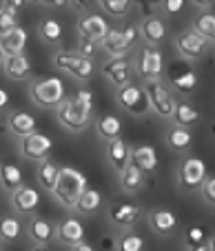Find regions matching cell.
<instances>
[{
    "label": "cell",
    "instance_id": "obj_11",
    "mask_svg": "<svg viewBox=\"0 0 215 251\" xmlns=\"http://www.w3.org/2000/svg\"><path fill=\"white\" fill-rule=\"evenodd\" d=\"M140 216H142V207L133 200H113L107 209L109 223L118 229H131L133 225H138Z\"/></svg>",
    "mask_w": 215,
    "mask_h": 251
},
{
    "label": "cell",
    "instance_id": "obj_48",
    "mask_svg": "<svg viewBox=\"0 0 215 251\" xmlns=\"http://www.w3.org/2000/svg\"><path fill=\"white\" fill-rule=\"evenodd\" d=\"M195 7H200V9H211L213 7V0H191Z\"/></svg>",
    "mask_w": 215,
    "mask_h": 251
},
{
    "label": "cell",
    "instance_id": "obj_5",
    "mask_svg": "<svg viewBox=\"0 0 215 251\" xmlns=\"http://www.w3.org/2000/svg\"><path fill=\"white\" fill-rule=\"evenodd\" d=\"M142 87H144V94H147V98H149L151 111H155V114L164 120H171L173 109H175V102H177L173 91H171V87H169L167 82H162V78L144 80Z\"/></svg>",
    "mask_w": 215,
    "mask_h": 251
},
{
    "label": "cell",
    "instance_id": "obj_29",
    "mask_svg": "<svg viewBox=\"0 0 215 251\" xmlns=\"http://www.w3.org/2000/svg\"><path fill=\"white\" fill-rule=\"evenodd\" d=\"M96 133L102 138V140H113L122 133V120L115 114H102L100 118L96 120Z\"/></svg>",
    "mask_w": 215,
    "mask_h": 251
},
{
    "label": "cell",
    "instance_id": "obj_38",
    "mask_svg": "<svg viewBox=\"0 0 215 251\" xmlns=\"http://www.w3.org/2000/svg\"><path fill=\"white\" fill-rule=\"evenodd\" d=\"M16 27H18V14L5 7V9L0 11V38L7 36L9 31H14Z\"/></svg>",
    "mask_w": 215,
    "mask_h": 251
},
{
    "label": "cell",
    "instance_id": "obj_23",
    "mask_svg": "<svg viewBox=\"0 0 215 251\" xmlns=\"http://www.w3.org/2000/svg\"><path fill=\"white\" fill-rule=\"evenodd\" d=\"M131 162L142 174H153L158 171V151L151 145H138L135 149H131Z\"/></svg>",
    "mask_w": 215,
    "mask_h": 251
},
{
    "label": "cell",
    "instance_id": "obj_12",
    "mask_svg": "<svg viewBox=\"0 0 215 251\" xmlns=\"http://www.w3.org/2000/svg\"><path fill=\"white\" fill-rule=\"evenodd\" d=\"M51 147H53V140L47 133L34 131V133H29V136L20 138V156H22L24 160L40 162L43 158L49 156Z\"/></svg>",
    "mask_w": 215,
    "mask_h": 251
},
{
    "label": "cell",
    "instance_id": "obj_43",
    "mask_svg": "<svg viewBox=\"0 0 215 251\" xmlns=\"http://www.w3.org/2000/svg\"><path fill=\"white\" fill-rule=\"evenodd\" d=\"M138 5L142 7L144 16H151V14H158V9L162 7V0H138Z\"/></svg>",
    "mask_w": 215,
    "mask_h": 251
},
{
    "label": "cell",
    "instance_id": "obj_50",
    "mask_svg": "<svg viewBox=\"0 0 215 251\" xmlns=\"http://www.w3.org/2000/svg\"><path fill=\"white\" fill-rule=\"evenodd\" d=\"M27 2H34V5H43L44 0H27Z\"/></svg>",
    "mask_w": 215,
    "mask_h": 251
},
{
    "label": "cell",
    "instance_id": "obj_17",
    "mask_svg": "<svg viewBox=\"0 0 215 251\" xmlns=\"http://www.w3.org/2000/svg\"><path fill=\"white\" fill-rule=\"evenodd\" d=\"M11 204H14L16 213L20 216H31L40 204V194L29 185H20L16 191H11Z\"/></svg>",
    "mask_w": 215,
    "mask_h": 251
},
{
    "label": "cell",
    "instance_id": "obj_53",
    "mask_svg": "<svg viewBox=\"0 0 215 251\" xmlns=\"http://www.w3.org/2000/svg\"><path fill=\"white\" fill-rule=\"evenodd\" d=\"M2 242H5V238H2V233H0V247H2Z\"/></svg>",
    "mask_w": 215,
    "mask_h": 251
},
{
    "label": "cell",
    "instance_id": "obj_26",
    "mask_svg": "<svg viewBox=\"0 0 215 251\" xmlns=\"http://www.w3.org/2000/svg\"><path fill=\"white\" fill-rule=\"evenodd\" d=\"M20 185H24L22 180V169L11 160H2L0 162V187L5 191H16Z\"/></svg>",
    "mask_w": 215,
    "mask_h": 251
},
{
    "label": "cell",
    "instance_id": "obj_10",
    "mask_svg": "<svg viewBox=\"0 0 215 251\" xmlns=\"http://www.w3.org/2000/svg\"><path fill=\"white\" fill-rule=\"evenodd\" d=\"M102 74L111 85L118 89V87L127 85V82L133 80L135 71H133V58L131 53H122V56H109L107 62L102 65Z\"/></svg>",
    "mask_w": 215,
    "mask_h": 251
},
{
    "label": "cell",
    "instance_id": "obj_2",
    "mask_svg": "<svg viewBox=\"0 0 215 251\" xmlns=\"http://www.w3.org/2000/svg\"><path fill=\"white\" fill-rule=\"evenodd\" d=\"M85 187H86V176L80 169H76V167H60L56 187H53L51 194L63 207L73 209V204H76V200L85 191Z\"/></svg>",
    "mask_w": 215,
    "mask_h": 251
},
{
    "label": "cell",
    "instance_id": "obj_36",
    "mask_svg": "<svg viewBox=\"0 0 215 251\" xmlns=\"http://www.w3.org/2000/svg\"><path fill=\"white\" fill-rule=\"evenodd\" d=\"M195 85H197V76L193 74L191 69H187V71H182V74H177V76H173L171 78V87L175 91H180V94H191L193 89H195Z\"/></svg>",
    "mask_w": 215,
    "mask_h": 251
},
{
    "label": "cell",
    "instance_id": "obj_9",
    "mask_svg": "<svg viewBox=\"0 0 215 251\" xmlns=\"http://www.w3.org/2000/svg\"><path fill=\"white\" fill-rule=\"evenodd\" d=\"M211 45H213V40L204 38L195 29H187V31H182L175 36L173 47H175V51L180 53L184 60H200L202 56H206Z\"/></svg>",
    "mask_w": 215,
    "mask_h": 251
},
{
    "label": "cell",
    "instance_id": "obj_33",
    "mask_svg": "<svg viewBox=\"0 0 215 251\" xmlns=\"http://www.w3.org/2000/svg\"><path fill=\"white\" fill-rule=\"evenodd\" d=\"M38 33H40V38H43L44 43L58 45L60 40H63V36H64V29H63V25L58 23V20L44 18L43 23H40V27H38Z\"/></svg>",
    "mask_w": 215,
    "mask_h": 251
},
{
    "label": "cell",
    "instance_id": "obj_15",
    "mask_svg": "<svg viewBox=\"0 0 215 251\" xmlns=\"http://www.w3.org/2000/svg\"><path fill=\"white\" fill-rule=\"evenodd\" d=\"M2 74H5L9 80H16V82H22V80H29L31 74H34V65L29 60L27 53H16V56H5L2 60Z\"/></svg>",
    "mask_w": 215,
    "mask_h": 251
},
{
    "label": "cell",
    "instance_id": "obj_41",
    "mask_svg": "<svg viewBox=\"0 0 215 251\" xmlns=\"http://www.w3.org/2000/svg\"><path fill=\"white\" fill-rule=\"evenodd\" d=\"M142 247H144V240L138 233H125L118 240V249H122V251H140Z\"/></svg>",
    "mask_w": 215,
    "mask_h": 251
},
{
    "label": "cell",
    "instance_id": "obj_20",
    "mask_svg": "<svg viewBox=\"0 0 215 251\" xmlns=\"http://www.w3.org/2000/svg\"><path fill=\"white\" fill-rule=\"evenodd\" d=\"M85 238V225L78 218H64L56 225V240L64 247H71L73 242Z\"/></svg>",
    "mask_w": 215,
    "mask_h": 251
},
{
    "label": "cell",
    "instance_id": "obj_47",
    "mask_svg": "<svg viewBox=\"0 0 215 251\" xmlns=\"http://www.w3.org/2000/svg\"><path fill=\"white\" fill-rule=\"evenodd\" d=\"M43 5H49L51 9H64L69 5V0H44Z\"/></svg>",
    "mask_w": 215,
    "mask_h": 251
},
{
    "label": "cell",
    "instance_id": "obj_31",
    "mask_svg": "<svg viewBox=\"0 0 215 251\" xmlns=\"http://www.w3.org/2000/svg\"><path fill=\"white\" fill-rule=\"evenodd\" d=\"M171 120L175 125H180V127L191 129L193 125L200 120V111L193 107V102H189V100H180V102H175V109H173Z\"/></svg>",
    "mask_w": 215,
    "mask_h": 251
},
{
    "label": "cell",
    "instance_id": "obj_21",
    "mask_svg": "<svg viewBox=\"0 0 215 251\" xmlns=\"http://www.w3.org/2000/svg\"><path fill=\"white\" fill-rule=\"evenodd\" d=\"M107 160H109V165L113 167L115 171H122L127 167V162L131 160V149L129 145H127L122 138H113V140H107Z\"/></svg>",
    "mask_w": 215,
    "mask_h": 251
},
{
    "label": "cell",
    "instance_id": "obj_19",
    "mask_svg": "<svg viewBox=\"0 0 215 251\" xmlns=\"http://www.w3.org/2000/svg\"><path fill=\"white\" fill-rule=\"evenodd\" d=\"M182 247L191 251H213V233H209V229L202 225H193L184 231Z\"/></svg>",
    "mask_w": 215,
    "mask_h": 251
},
{
    "label": "cell",
    "instance_id": "obj_27",
    "mask_svg": "<svg viewBox=\"0 0 215 251\" xmlns=\"http://www.w3.org/2000/svg\"><path fill=\"white\" fill-rule=\"evenodd\" d=\"M100 207H102V194L96 187H89V185L85 187V191H82L80 198L73 204V209L78 213H82V216H91V213H96Z\"/></svg>",
    "mask_w": 215,
    "mask_h": 251
},
{
    "label": "cell",
    "instance_id": "obj_7",
    "mask_svg": "<svg viewBox=\"0 0 215 251\" xmlns=\"http://www.w3.org/2000/svg\"><path fill=\"white\" fill-rule=\"evenodd\" d=\"M133 71L142 80H155L164 74V53L153 45H144L133 58Z\"/></svg>",
    "mask_w": 215,
    "mask_h": 251
},
{
    "label": "cell",
    "instance_id": "obj_35",
    "mask_svg": "<svg viewBox=\"0 0 215 251\" xmlns=\"http://www.w3.org/2000/svg\"><path fill=\"white\" fill-rule=\"evenodd\" d=\"M197 33H202L204 38L213 40L215 38V14L211 9H204L200 16L195 18V23H193V27Z\"/></svg>",
    "mask_w": 215,
    "mask_h": 251
},
{
    "label": "cell",
    "instance_id": "obj_28",
    "mask_svg": "<svg viewBox=\"0 0 215 251\" xmlns=\"http://www.w3.org/2000/svg\"><path fill=\"white\" fill-rule=\"evenodd\" d=\"M120 187L127 194H135L144 187V174L133 165V162H127V167L120 171Z\"/></svg>",
    "mask_w": 215,
    "mask_h": 251
},
{
    "label": "cell",
    "instance_id": "obj_45",
    "mask_svg": "<svg viewBox=\"0 0 215 251\" xmlns=\"http://www.w3.org/2000/svg\"><path fill=\"white\" fill-rule=\"evenodd\" d=\"M5 7L11 11H16V14H20V11L27 7V0H5Z\"/></svg>",
    "mask_w": 215,
    "mask_h": 251
},
{
    "label": "cell",
    "instance_id": "obj_3",
    "mask_svg": "<svg viewBox=\"0 0 215 251\" xmlns=\"http://www.w3.org/2000/svg\"><path fill=\"white\" fill-rule=\"evenodd\" d=\"M29 98L40 109H56L58 104L67 98V89H64L63 78L51 76V78H40V80L31 82L29 85Z\"/></svg>",
    "mask_w": 215,
    "mask_h": 251
},
{
    "label": "cell",
    "instance_id": "obj_22",
    "mask_svg": "<svg viewBox=\"0 0 215 251\" xmlns=\"http://www.w3.org/2000/svg\"><path fill=\"white\" fill-rule=\"evenodd\" d=\"M149 225L158 236H171L177 229V216L169 209H153L149 211Z\"/></svg>",
    "mask_w": 215,
    "mask_h": 251
},
{
    "label": "cell",
    "instance_id": "obj_49",
    "mask_svg": "<svg viewBox=\"0 0 215 251\" xmlns=\"http://www.w3.org/2000/svg\"><path fill=\"white\" fill-rule=\"evenodd\" d=\"M71 249H76V251H91V245H86L85 240H78V242H73V245H71Z\"/></svg>",
    "mask_w": 215,
    "mask_h": 251
},
{
    "label": "cell",
    "instance_id": "obj_44",
    "mask_svg": "<svg viewBox=\"0 0 215 251\" xmlns=\"http://www.w3.org/2000/svg\"><path fill=\"white\" fill-rule=\"evenodd\" d=\"M91 5H93V0H69L67 7H71V9L78 11V14H86Z\"/></svg>",
    "mask_w": 215,
    "mask_h": 251
},
{
    "label": "cell",
    "instance_id": "obj_34",
    "mask_svg": "<svg viewBox=\"0 0 215 251\" xmlns=\"http://www.w3.org/2000/svg\"><path fill=\"white\" fill-rule=\"evenodd\" d=\"M98 5L111 18H125L133 7V0H98Z\"/></svg>",
    "mask_w": 215,
    "mask_h": 251
},
{
    "label": "cell",
    "instance_id": "obj_6",
    "mask_svg": "<svg viewBox=\"0 0 215 251\" xmlns=\"http://www.w3.org/2000/svg\"><path fill=\"white\" fill-rule=\"evenodd\" d=\"M140 38V29L138 23H129L122 29H111L105 33V38L100 40V47L107 56H122V53H129L133 49V45Z\"/></svg>",
    "mask_w": 215,
    "mask_h": 251
},
{
    "label": "cell",
    "instance_id": "obj_16",
    "mask_svg": "<svg viewBox=\"0 0 215 251\" xmlns=\"http://www.w3.org/2000/svg\"><path fill=\"white\" fill-rule=\"evenodd\" d=\"M76 29H78V33H80V38L102 40L105 33L109 31V23H107L105 16H100V14H82Z\"/></svg>",
    "mask_w": 215,
    "mask_h": 251
},
{
    "label": "cell",
    "instance_id": "obj_46",
    "mask_svg": "<svg viewBox=\"0 0 215 251\" xmlns=\"http://www.w3.org/2000/svg\"><path fill=\"white\" fill-rule=\"evenodd\" d=\"M9 102H11V98H9V91H7V89H2V87H0V111H5L7 107H9Z\"/></svg>",
    "mask_w": 215,
    "mask_h": 251
},
{
    "label": "cell",
    "instance_id": "obj_8",
    "mask_svg": "<svg viewBox=\"0 0 215 251\" xmlns=\"http://www.w3.org/2000/svg\"><path fill=\"white\" fill-rule=\"evenodd\" d=\"M115 100L127 114L131 116H147L151 111L149 107V98L144 94V87L138 85V82H127V85L118 87V94H115Z\"/></svg>",
    "mask_w": 215,
    "mask_h": 251
},
{
    "label": "cell",
    "instance_id": "obj_42",
    "mask_svg": "<svg viewBox=\"0 0 215 251\" xmlns=\"http://www.w3.org/2000/svg\"><path fill=\"white\" fill-rule=\"evenodd\" d=\"M184 5H187V0H162V11L169 16H175L184 9Z\"/></svg>",
    "mask_w": 215,
    "mask_h": 251
},
{
    "label": "cell",
    "instance_id": "obj_51",
    "mask_svg": "<svg viewBox=\"0 0 215 251\" xmlns=\"http://www.w3.org/2000/svg\"><path fill=\"white\" fill-rule=\"evenodd\" d=\"M2 60H5V53H2V49H0V65H2Z\"/></svg>",
    "mask_w": 215,
    "mask_h": 251
},
{
    "label": "cell",
    "instance_id": "obj_30",
    "mask_svg": "<svg viewBox=\"0 0 215 251\" xmlns=\"http://www.w3.org/2000/svg\"><path fill=\"white\" fill-rule=\"evenodd\" d=\"M193 142V131L189 127H180L173 123V127L167 131V145L173 151H187Z\"/></svg>",
    "mask_w": 215,
    "mask_h": 251
},
{
    "label": "cell",
    "instance_id": "obj_4",
    "mask_svg": "<svg viewBox=\"0 0 215 251\" xmlns=\"http://www.w3.org/2000/svg\"><path fill=\"white\" fill-rule=\"evenodd\" d=\"M51 62L58 71H64V74H69L71 78H76V80H80V82H86L93 76V71H96V62L80 56L78 51H69V49L56 51Z\"/></svg>",
    "mask_w": 215,
    "mask_h": 251
},
{
    "label": "cell",
    "instance_id": "obj_24",
    "mask_svg": "<svg viewBox=\"0 0 215 251\" xmlns=\"http://www.w3.org/2000/svg\"><path fill=\"white\" fill-rule=\"evenodd\" d=\"M7 127H9L11 136L24 138L36 131V118L31 114H27V111H11L7 116Z\"/></svg>",
    "mask_w": 215,
    "mask_h": 251
},
{
    "label": "cell",
    "instance_id": "obj_25",
    "mask_svg": "<svg viewBox=\"0 0 215 251\" xmlns=\"http://www.w3.org/2000/svg\"><path fill=\"white\" fill-rule=\"evenodd\" d=\"M27 47V29L24 27H16L14 31H9L7 36L0 38V49L5 56H16V53H24Z\"/></svg>",
    "mask_w": 215,
    "mask_h": 251
},
{
    "label": "cell",
    "instance_id": "obj_52",
    "mask_svg": "<svg viewBox=\"0 0 215 251\" xmlns=\"http://www.w3.org/2000/svg\"><path fill=\"white\" fill-rule=\"evenodd\" d=\"M5 9V0H0V11Z\"/></svg>",
    "mask_w": 215,
    "mask_h": 251
},
{
    "label": "cell",
    "instance_id": "obj_14",
    "mask_svg": "<svg viewBox=\"0 0 215 251\" xmlns=\"http://www.w3.org/2000/svg\"><path fill=\"white\" fill-rule=\"evenodd\" d=\"M138 29H140V36H142L144 43L153 45V47H158V45L167 38V33H169L167 23L162 20V16L160 14L144 16V18L138 23Z\"/></svg>",
    "mask_w": 215,
    "mask_h": 251
},
{
    "label": "cell",
    "instance_id": "obj_1",
    "mask_svg": "<svg viewBox=\"0 0 215 251\" xmlns=\"http://www.w3.org/2000/svg\"><path fill=\"white\" fill-rule=\"evenodd\" d=\"M93 109H96L93 91L80 89L76 96L64 98L63 102L58 104L56 107V118L67 131L80 133V131H85V129L91 125V120H93Z\"/></svg>",
    "mask_w": 215,
    "mask_h": 251
},
{
    "label": "cell",
    "instance_id": "obj_32",
    "mask_svg": "<svg viewBox=\"0 0 215 251\" xmlns=\"http://www.w3.org/2000/svg\"><path fill=\"white\" fill-rule=\"evenodd\" d=\"M58 171H60V167H58L56 162H51L49 158H43V160L38 162V169H36V178H38V185L43 187L44 191H49V194H51L53 187H56Z\"/></svg>",
    "mask_w": 215,
    "mask_h": 251
},
{
    "label": "cell",
    "instance_id": "obj_18",
    "mask_svg": "<svg viewBox=\"0 0 215 251\" xmlns=\"http://www.w3.org/2000/svg\"><path fill=\"white\" fill-rule=\"evenodd\" d=\"M27 233H29V240L34 242L36 247H47L56 238V225L51 220L43 218V216H34L27 225Z\"/></svg>",
    "mask_w": 215,
    "mask_h": 251
},
{
    "label": "cell",
    "instance_id": "obj_40",
    "mask_svg": "<svg viewBox=\"0 0 215 251\" xmlns=\"http://www.w3.org/2000/svg\"><path fill=\"white\" fill-rule=\"evenodd\" d=\"M100 51H102L100 40L80 38V43H78V53H80V56H85V58H89V60H93V58H96Z\"/></svg>",
    "mask_w": 215,
    "mask_h": 251
},
{
    "label": "cell",
    "instance_id": "obj_37",
    "mask_svg": "<svg viewBox=\"0 0 215 251\" xmlns=\"http://www.w3.org/2000/svg\"><path fill=\"white\" fill-rule=\"evenodd\" d=\"M20 231H22V225L16 216H2L0 218V233L5 240H18Z\"/></svg>",
    "mask_w": 215,
    "mask_h": 251
},
{
    "label": "cell",
    "instance_id": "obj_39",
    "mask_svg": "<svg viewBox=\"0 0 215 251\" xmlns=\"http://www.w3.org/2000/svg\"><path fill=\"white\" fill-rule=\"evenodd\" d=\"M197 189H200L204 202L213 207V204H215V176L213 174H206L204 178H202V182H200V187H197Z\"/></svg>",
    "mask_w": 215,
    "mask_h": 251
},
{
    "label": "cell",
    "instance_id": "obj_13",
    "mask_svg": "<svg viewBox=\"0 0 215 251\" xmlns=\"http://www.w3.org/2000/svg\"><path fill=\"white\" fill-rule=\"evenodd\" d=\"M206 176V165L204 160L195 156H187L180 162V169H177V180H180L182 191H193L200 187L202 178Z\"/></svg>",
    "mask_w": 215,
    "mask_h": 251
}]
</instances>
